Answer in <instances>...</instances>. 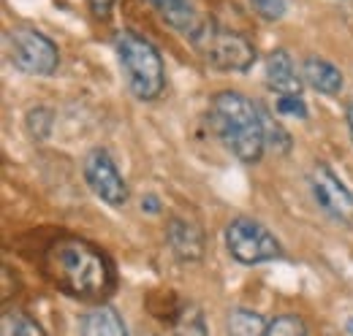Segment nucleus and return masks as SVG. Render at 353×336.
Returning a JSON list of instances; mask_svg holds the SVG:
<instances>
[{
	"label": "nucleus",
	"instance_id": "20",
	"mask_svg": "<svg viewBox=\"0 0 353 336\" xmlns=\"http://www.w3.org/2000/svg\"><path fill=\"white\" fill-rule=\"evenodd\" d=\"M250 6L256 8V14L266 22H277L285 14V0H250Z\"/></svg>",
	"mask_w": 353,
	"mask_h": 336
},
{
	"label": "nucleus",
	"instance_id": "13",
	"mask_svg": "<svg viewBox=\"0 0 353 336\" xmlns=\"http://www.w3.org/2000/svg\"><path fill=\"white\" fill-rule=\"evenodd\" d=\"M82 336H128V328L114 306L101 304L82 317Z\"/></svg>",
	"mask_w": 353,
	"mask_h": 336
},
{
	"label": "nucleus",
	"instance_id": "11",
	"mask_svg": "<svg viewBox=\"0 0 353 336\" xmlns=\"http://www.w3.org/2000/svg\"><path fill=\"white\" fill-rule=\"evenodd\" d=\"M150 3L155 6V11L161 14V19L166 25H172L174 30L190 36V39L204 28V22L199 19V11H196L193 0H150Z\"/></svg>",
	"mask_w": 353,
	"mask_h": 336
},
{
	"label": "nucleus",
	"instance_id": "4",
	"mask_svg": "<svg viewBox=\"0 0 353 336\" xmlns=\"http://www.w3.org/2000/svg\"><path fill=\"white\" fill-rule=\"evenodd\" d=\"M196 43V49L201 52V57L221 68V71H248L256 63V46L250 39H245L242 33L225 30V28H215L207 25L190 39Z\"/></svg>",
	"mask_w": 353,
	"mask_h": 336
},
{
	"label": "nucleus",
	"instance_id": "23",
	"mask_svg": "<svg viewBox=\"0 0 353 336\" xmlns=\"http://www.w3.org/2000/svg\"><path fill=\"white\" fill-rule=\"evenodd\" d=\"M141 211L158 214V211H161V198H158V196H144V198H141Z\"/></svg>",
	"mask_w": 353,
	"mask_h": 336
},
{
	"label": "nucleus",
	"instance_id": "6",
	"mask_svg": "<svg viewBox=\"0 0 353 336\" xmlns=\"http://www.w3.org/2000/svg\"><path fill=\"white\" fill-rule=\"evenodd\" d=\"M11 63L30 76H52L60 65V49L36 28H14L8 33Z\"/></svg>",
	"mask_w": 353,
	"mask_h": 336
},
{
	"label": "nucleus",
	"instance_id": "12",
	"mask_svg": "<svg viewBox=\"0 0 353 336\" xmlns=\"http://www.w3.org/2000/svg\"><path fill=\"white\" fill-rule=\"evenodd\" d=\"M302 79L315 92H323V95H340V90L345 84L343 71L337 65H332L329 60L315 57V54L305 57V63H302Z\"/></svg>",
	"mask_w": 353,
	"mask_h": 336
},
{
	"label": "nucleus",
	"instance_id": "26",
	"mask_svg": "<svg viewBox=\"0 0 353 336\" xmlns=\"http://www.w3.org/2000/svg\"><path fill=\"white\" fill-rule=\"evenodd\" d=\"M147 336H155V334H147Z\"/></svg>",
	"mask_w": 353,
	"mask_h": 336
},
{
	"label": "nucleus",
	"instance_id": "16",
	"mask_svg": "<svg viewBox=\"0 0 353 336\" xmlns=\"http://www.w3.org/2000/svg\"><path fill=\"white\" fill-rule=\"evenodd\" d=\"M172 331H174V336H210L207 323H204V315H201V309L196 304H185L176 312L174 323H172Z\"/></svg>",
	"mask_w": 353,
	"mask_h": 336
},
{
	"label": "nucleus",
	"instance_id": "24",
	"mask_svg": "<svg viewBox=\"0 0 353 336\" xmlns=\"http://www.w3.org/2000/svg\"><path fill=\"white\" fill-rule=\"evenodd\" d=\"M345 120H348V133H351V141H353V101L348 103V109H345Z\"/></svg>",
	"mask_w": 353,
	"mask_h": 336
},
{
	"label": "nucleus",
	"instance_id": "25",
	"mask_svg": "<svg viewBox=\"0 0 353 336\" xmlns=\"http://www.w3.org/2000/svg\"><path fill=\"white\" fill-rule=\"evenodd\" d=\"M348 331H351V334H353V320H351V323H348Z\"/></svg>",
	"mask_w": 353,
	"mask_h": 336
},
{
	"label": "nucleus",
	"instance_id": "7",
	"mask_svg": "<svg viewBox=\"0 0 353 336\" xmlns=\"http://www.w3.org/2000/svg\"><path fill=\"white\" fill-rule=\"evenodd\" d=\"M82 174H85V182L90 185V190L109 207L114 209H123L128 204V182L123 179V174L117 171V163L112 160V155L101 147L90 149L85 155V163H82Z\"/></svg>",
	"mask_w": 353,
	"mask_h": 336
},
{
	"label": "nucleus",
	"instance_id": "21",
	"mask_svg": "<svg viewBox=\"0 0 353 336\" xmlns=\"http://www.w3.org/2000/svg\"><path fill=\"white\" fill-rule=\"evenodd\" d=\"M264 125H266V144H272L274 152H288L291 149L288 133L277 125V123H264Z\"/></svg>",
	"mask_w": 353,
	"mask_h": 336
},
{
	"label": "nucleus",
	"instance_id": "8",
	"mask_svg": "<svg viewBox=\"0 0 353 336\" xmlns=\"http://www.w3.org/2000/svg\"><path fill=\"white\" fill-rule=\"evenodd\" d=\"M310 190L321 209L326 211L334 222L353 228V190L343 185V179L326 166L315 163L310 171Z\"/></svg>",
	"mask_w": 353,
	"mask_h": 336
},
{
	"label": "nucleus",
	"instance_id": "15",
	"mask_svg": "<svg viewBox=\"0 0 353 336\" xmlns=\"http://www.w3.org/2000/svg\"><path fill=\"white\" fill-rule=\"evenodd\" d=\"M0 336H46L44 328L25 309H6L0 317Z\"/></svg>",
	"mask_w": 353,
	"mask_h": 336
},
{
	"label": "nucleus",
	"instance_id": "1",
	"mask_svg": "<svg viewBox=\"0 0 353 336\" xmlns=\"http://www.w3.org/2000/svg\"><path fill=\"white\" fill-rule=\"evenodd\" d=\"M44 271L57 291L82 301H101L114 288L112 260L77 236H63L46 247Z\"/></svg>",
	"mask_w": 353,
	"mask_h": 336
},
{
	"label": "nucleus",
	"instance_id": "5",
	"mask_svg": "<svg viewBox=\"0 0 353 336\" xmlns=\"http://www.w3.org/2000/svg\"><path fill=\"white\" fill-rule=\"evenodd\" d=\"M225 250L236 263H245V266L266 263L283 255L277 236L250 217H236L225 225Z\"/></svg>",
	"mask_w": 353,
	"mask_h": 336
},
{
	"label": "nucleus",
	"instance_id": "9",
	"mask_svg": "<svg viewBox=\"0 0 353 336\" xmlns=\"http://www.w3.org/2000/svg\"><path fill=\"white\" fill-rule=\"evenodd\" d=\"M166 242L179 260L193 263L204 255V233L201 228L188 217H172L166 225Z\"/></svg>",
	"mask_w": 353,
	"mask_h": 336
},
{
	"label": "nucleus",
	"instance_id": "2",
	"mask_svg": "<svg viewBox=\"0 0 353 336\" xmlns=\"http://www.w3.org/2000/svg\"><path fill=\"white\" fill-rule=\"evenodd\" d=\"M210 125L223 147L245 166H256L264 158V114L236 90H223L210 103Z\"/></svg>",
	"mask_w": 353,
	"mask_h": 336
},
{
	"label": "nucleus",
	"instance_id": "19",
	"mask_svg": "<svg viewBox=\"0 0 353 336\" xmlns=\"http://www.w3.org/2000/svg\"><path fill=\"white\" fill-rule=\"evenodd\" d=\"M277 114L283 117H294V120H307V103L302 95H285L277 98Z\"/></svg>",
	"mask_w": 353,
	"mask_h": 336
},
{
	"label": "nucleus",
	"instance_id": "14",
	"mask_svg": "<svg viewBox=\"0 0 353 336\" xmlns=\"http://www.w3.org/2000/svg\"><path fill=\"white\" fill-rule=\"evenodd\" d=\"M266 326L269 323L256 309L236 306L225 317V336H266Z\"/></svg>",
	"mask_w": 353,
	"mask_h": 336
},
{
	"label": "nucleus",
	"instance_id": "3",
	"mask_svg": "<svg viewBox=\"0 0 353 336\" xmlns=\"http://www.w3.org/2000/svg\"><path fill=\"white\" fill-rule=\"evenodd\" d=\"M114 52L120 60V68L125 74V84L133 98L150 103L158 101L166 87V68L163 57L155 49V43L133 30H120L114 39Z\"/></svg>",
	"mask_w": 353,
	"mask_h": 336
},
{
	"label": "nucleus",
	"instance_id": "10",
	"mask_svg": "<svg viewBox=\"0 0 353 336\" xmlns=\"http://www.w3.org/2000/svg\"><path fill=\"white\" fill-rule=\"evenodd\" d=\"M302 76H296V68L288 57L285 49H272L266 57V87L277 92L280 98L285 95H302Z\"/></svg>",
	"mask_w": 353,
	"mask_h": 336
},
{
	"label": "nucleus",
	"instance_id": "17",
	"mask_svg": "<svg viewBox=\"0 0 353 336\" xmlns=\"http://www.w3.org/2000/svg\"><path fill=\"white\" fill-rule=\"evenodd\" d=\"M266 336H310V328L302 315L285 312V315H277V317L269 320Z\"/></svg>",
	"mask_w": 353,
	"mask_h": 336
},
{
	"label": "nucleus",
	"instance_id": "22",
	"mask_svg": "<svg viewBox=\"0 0 353 336\" xmlns=\"http://www.w3.org/2000/svg\"><path fill=\"white\" fill-rule=\"evenodd\" d=\"M88 3H90V8H92L95 17H106L109 8L114 6V0H88Z\"/></svg>",
	"mask_w": 353,
	"mask_h": 336
},
{
	"label": "nucleus",
	"instance_id": "18",
	"mask_svg": "<svg viewBox=\"0 0 353 336\" xmlns=\"http://www.w3.org/2000/svg\"><path fill=\"white\" fill-rule=\"evenodd\" d=\"M52 117H54V114H52L49 109H44V106L28 112V130H30V136H33L36 141H46V138H49L52 125H54Z\"/></svg>",
	"mask_w": 353,
	"mask_h": 336
}]
</instances>
